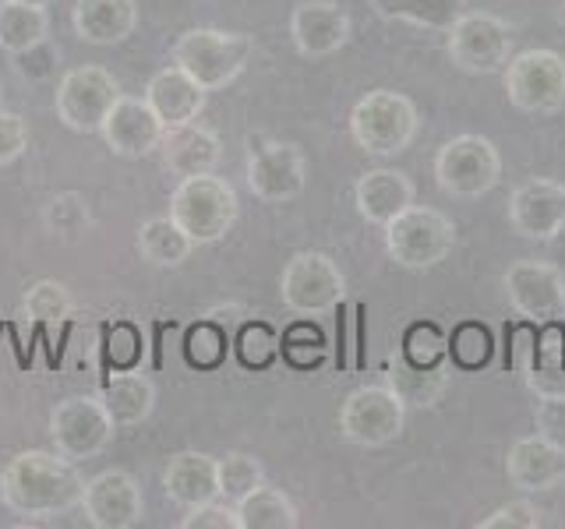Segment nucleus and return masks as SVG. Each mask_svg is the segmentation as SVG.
<instances>
[{
    "mask_svg": "<svg viewBox=\"0 0 565 529\" xmlns=\"http://www.w3.org/2000/svg\"><path fill=\"white\" fill-rule=\"evenodd\" d=\"M181 529H241L237 526V505L226 501V498L223 501L212 498L205 505H194L181 519Z\"/></svg>",
    "mask_w": 565,
    "mask_h": 529,
    "instance_id": "4c0bfd02",
    "label": "nucleus"
},
{
    "mask_svg": "<svg viewBox=\"0 0 565 529\" xmlns=\"http://www.w3.org/2000/svg\"><path fill=\"white\" fill-rule=\"evenodd\" d=\"M106 149L114 155H124V159H141L159 149V141H163L167 128L163 120L156 117V110L146 102V99H135V96H117V102L110 106V114H106L103 128H99Z\"/></svg>",
    "mask_w": 565,
    "mask_h": 529,
    "instance_id": "f3484780",
    "label": "nucleus"
},
{
    "mask_svg": "<svg viewBox=\"0 0 565 529\" xmlns=\"http://www.w3.org/2000/svg\"><path fill=\"white\" fill-rule=\"evenodd\" d=\"M103 402L110 410L117 428H135V423L149 420L152 406H156V385L138 375V370H128V375H114L103 388Z\"/></svg>",
    "mask_w": 565,
    "mask_h": 529,
    "instance_id": "bb28decb",
    "label": "nucleus"
},
{
    "mask_svg": "<svg viewBox=\"0 0 565 529\" xmlns=\"http://www.w3.org/2000/svg\"><path fill=\"white\" fill-rule=\"evenodd\" d=\"M237 526L241 529H297L300 516L287 494L262 484L247 494V498L237 501Z\"/></svg>",
    "mask_w": 565,
    "mask_h": 529,
    "instance_id": "7c9ffc66",
    "label": "nucleus"
},
{
    "mask_svg": "<svg viewBox=\"0 0 565 529\" xmlns=\"http://www.w3.org/2000/svg\"><path fill=\"white\" fill-rule=\"evenodd\" d=\"M71 311H75V300H71L64 282L40 279L25 293V314L40 325H61L71 317Z\"/></svg>",
    "mask_w": 565,
    "mask_h": 529,
    "instance_id": "72a5a7b5",
    "label": "nucleus"
},
{
    "mask_svg": "<svg viewBox=\"0 0 565 529\" xmlns=\"http://www.w3.org/2000/svg\"><path fill=\"white\" fill-rule=\"evenodd\" d=\"M237 191L216 173L184 176L170 198V216L194 244H216L237 223Z\"/></svg>",
    "mask_w": 565,
    "mask_h": 529,
    "instance_id": "f03ea898",
    "label": "nucleus"
},
{
    "mask_svg": "<svg viewBox=\"0 0 565 529\" xmlns=\"http://www.w3.org/2000/svg\"><path fill=\"white\" fill-rule=\"evenodd\" d=\"M308 184V163L305 152L290 141H265L247 155V187L258 202L282 205L305 194Z\"/></svg>",
    "mask_w": 565,
    "mask_h": 529,
    "instance_id": "4468645a",
    "label": "nucleus"
},
{
    "mask_svg": "<svg viewBox=\"0 0 565 529\" xmlns=\"http://www.w3.org/2000/svg\"><path fill=\"white\" fill-rule=\"evenodd\" d=\"M534 417H537V431L544 438L565 445V399H541Z\"/></svg>",
    "mask_w": 565,
    "mask_h": 529,
    "instance_id": "c03bdc74",
    "label": "nucleus"
},
{
    "mask_svg": "<svg viewBox=\"0 0 565 529\" xmlns=\"http://www.w3.org/2000/svg\"><path fill=\"white\" fill-rule=\"evenodd\" d=\"M226 357V335L216 325H194L188 332V360L199 367H216Z\"/></svg>",
    "mask_w": 565,
    "mask_h": 529,
    "instance_id": "c9c22d12",
    "label": "nucleus"
},
{
    "mask_svg": "<svg viewBox=\"0 0 565 529\" xmlns=\"http://www.w3.org/2000/svg\"><path fill=\"white\" fill-rule=\"evenodd\" d=\"M78 40L93 46H117L138 29L135 0H75L71 11Z\"/></svg>",
    "mask_w": 565,
    "mask_h": 529,
    "instance_id": "5701e85b",
    "label": "nucleus"
},
{
    "mask_svg": "<svg viewBox=\"0 0 565 529\" xmlns=\"http://www.w3.org/2000/svg\"><path fill=\"white\" fill-rule=\"evenodd\" d=\"M420 128L414 99L393 88H375L350 110V134L367 155H399L414 145Z\"/></svg>",
    "mask_w": 565,
    "mask_h": 529,
    "instance_id": "20e7f679",
    "label": "nucleus"
},
{
    "mask_svg": "<svg viewBox=\"0 0 565 529\" xmlns=\"http://www.w3.org/2000/svg\"><path fill=\"white\" fill-rule=\"evenodd\" d=\"M85 481L61 452H18L0 473V501L22 519H53L82 505Z\"/></svg>",
    "mask_w": 565,
    "mask_h": 529,
    "instance_id": "f257e3e1",
    "label": "nucleus"
},
{
    "mask_svg": "<svg viewBox=\"0 0 565 529\" xmlns=\"http://www.w3.org/2000/svg\"><path fill=\"white\" fill-rule=\"evenodd\" d=\"M167 498L181 508L205 505L212 498H220V473L216 458L205 452H181L170 458V466L163 473Z\"/></svg>",
    "mask_w": 565,
    "mask_h": 529,
    "instance_id": "b1692460",
    "label": "nucleus"
},
{
    "mask_svg": "<svg viewBox=\"0 0 565 529\" xmlns=\"http://www.w3.org/2000/svg\"><path fill=\"white\" fill-rule=\"evenodd\" d=\"M505 476L523 494L552 490L565 481V445L544 434L516 438L505 455Z\"/></svg>",
    "mask_w": 565,
    "mask_h": 529,
    "instance_id": "6ab92c4d",
    "label": "nucleus"
},
{
    "mask_svg": "<svg viewBox=\"0 0 565 529\" xmlns=\"http://www.w3.org/2000/svg\"><path fill=\"white\" fill-rule=\"evenodd\" d=\"M509 223L526 240H555L565 226V184L534 176L509 194Z\"/></svg>",
    "mask_w": 565,
    "mask_h": 529,
    "instance_id": "dca6fc26",
    "label": "nucleus"
},
{
    "mask_svg": "<svg viewBox=\"0 0 565 529\" xmlns=\"http://www.w3.org/2000/svg\"><path fill=\"white\" fill-rule=\"evenodd\" d=\"M449 35V57L467 75H499L512 57V29L499 14L488 11H463L452 22Z\"/></svg>",
    "mask_w": 565,
    "mask_h": 529,
    "instance_id": "1a4fd4ad",
    "label": "nucleus"
},
{
    "mask_svg": "<svg viewBox=\"0 0 565 529\" xmlns=\"http://www.w3.org/2000/svg\"><path fill=\"white\" fill-rule=\"evenodd\" d=\"M50 35L46 8L22 4V0H0V50L8 57H18L29 46L43 43Z\"/></svg>",
    "mask_w": 565,
    "mask_h": 529,
    "instance_id": "cd10ccee",
    "label": "nucleus"
},
{
    "mask_svg": "<svg viewBox=\"0 0 565 529\" xmlns=\"http://www.w3.org/2000/svg\"><path fill=\"white\" fill-rule=\"evenodd\" d=\"M82 511L96 529H131L146 519V498L131 473L103 469L85 481Z\"/></svg>",
    "mask_w": 565,
    "mask_h": 529,
    "instance_id": "2eb2a0df",
    "label": "nucleus"
},
{
    "mask_svg": "<svg viewBox=\"0 0 565 529\" xmlns=\"http://www.w3.org/2000/svg\"><path fill=\"white\" fill-rule=\"evenodd\" d=\"M85 223H88V208L78 194H71V191L57 194V198L46 205V226L57 229V234H64V237H75Z\"/></svg>",
    "mask_w": 565,
    "mask_h": 529,
    "instance_id": "e433bc0d",
    "label": "nucleus"
},
{
    "mask_svg": "<svg viewBox=\"0 0 565 529\" xmlns=\"http://www.w3.org/2000/svg\"><path fill=\"white\" fill-rule=\"evenodd\" d=\"M22 4H35V8H50L53 0H22Z\"/></svg>",
    "mask_w": 565,
    "mask_h": 529,
    "instance_id": "a18cd8bd",
    "label": "nucleus"
},
{
    "mask_svg": "<svg viewBox=\"0 0 565 529\" xmlns=\"http://www.w3.org/2000/svg\"><path fill=\"white\" fill-rule=\"evenodd\" d=\"M379 18L385 22H406L431 32H449L452 22L463 14V0H371Z\"/></svg>",
    "mask_w": 565,
    "mask_h": 529,
    "instance_id": "c756f323",
    "label": "nucleus"
},
{
    "mask_svg": "<svg viewBox=\"0 0 565 529\" xmlns=\"http://www.w3.org/2000/svg\"><path fill=\"white\" fill-rule=\"evenodd\" d=\"M435 181L452 198H481L502 181V155L484 134H456L435 155Z\"/></svg>",
    "mask_w": 565,
    "mask_h": 529,
    "instance_id": "423d86ee",
    "label": "nucleus"
},
{
    "mask_svg": "<svg viewBox=\"0 0 565 529\" xmlns=\"http://www.w3.org/2000/svg\"><path fill=\"white\" fill-rule=\"evenodd\" d=\"M541 511L530 501H509L502 508H494L488 519L477 522V529H537Z\"/></svg>",
    "mask_w": 565,
    "mask_h": 529,
    "instance_id": "ea45409f",
    "label": "nucleus"
},
{
    "mask_svg": "<svg viewBox=\"0 0 565 529\" xmlns=\"http://www.w3.org/2000/svg\"><path fill=\"white\" fill-rule=\"evenodd\" d=\"M456 247V226L449 216H441L438 208L411 205L406 212L385 226V251L399 269H435L438 261H446Z\"/></svg>",
    "mask_w": 565,
    "mask_h": 529,
    "instance_id": "39448f33",
    "label": "nucleus"
},
{
    "mask_svg": "<svg viewBox=\"0 0 565 529\" xmlns=\"http://www.w3.org/2000/svg\"><path fill=\"white\" fill-rule=\"evenodd\" d=\"M159 152H163V166L177 181H184V176L216 173L223 159V141L216 131L205 128V123L191 120V123H181V128H167L163 141H159Z\"/></svg>",
    "mask_w": 565,
    "mask_h": 529,
    "instance_id": "aec40b11",
    "label": "nucleus"
},
{
    "mask_svg": "<svg viewBox=\"0 0 565 529\" xmlns=\"http://www.w3.org/2000/svg\"><path fill=\"white\" fill-rule=\"evenodd\" d=\"M505 96L520 114H558L565 106V57L555 50L512 53L505 64Z\"/></svg>",
    "mask_w": 565,
    "mask_h": 529,
    "instance_id": "0eeeda50",
    "label": "nucleus"
},
{
    "mask_svg": "<svg viewBox=\"0 0 565 529\" xmlns=\"http://www.w3.org/2000/svg\"><path fill=\"white\" fill-rule=\"evenodd\" d=\"M244 364H255V367H265L273 357H276V335L258 325V328H247L244 332Z\"/></svg>",
    "mask_w": 565,
    "mask_h": 529,
    "instance_id": "37998d69",
    "label": "nucleus"
},
{
    "mask_svg": "<svg viewBox=\"0 0 565 529\" xmlns=\"http://www.w3.org/2000/svg\"><path fill=\"white\" fill-rule=\"evenodd\" d=\"M57 64H61V50L53 46L50 40L35 43V46H29L25 53H18V57H14V71H18L22 78H29V82H43V78H50L53 71H57Z\"/></svg>",
    "mask_w": 565,
    "mask_h": 529,
    "instance_id": "58836bf2",
    "label": "nucleus"
},
{
    "mask_svg": "<svg viewBox=\"0 0 565 529\" xmlns=\"http://www.w3.org/2000/svg\"><path fill=\"white\" fill-rule=\"evenodd\" d=\"M252 53H255V40L244 32L188 29L173 43V64L199 82L205 93H216V88H226L234 78H241Z\"/></svg>",
    "mask_w": 565,
    "mask_h": 529,
    "instance_id": "7ed1b4c3",
    "label": "nucleus"
},
{
    "mask_svg": "<svg viewBox=\"0 0 565 529\" xmlns=\"http://www.w3.org/2000/svg\"><path fill=\"white\" fill-rule=\"evenodd\" d=\"M120 96V85L106 67L85 64V67H71L57 85V117L64 128L78 131V134H96L103 128L106 114Z\"/></svg>",
    "mask_w": 565,
    "mask_h": 529,
    "instance_id": "9d476101",
    "label": "nucleus"
},
{
    "mask_svg": "<svg viewBox=\"0 0 565 529\" xmlns=\"http://www.w3.org/2000/svg\"><path fill=\"white\" fill-rule=\"evenodd\" d=\"M509 364L516 375H526V367L530 360H534V346H537V325L534 322H526L523 317V325H516L509 332Z\"/></svg>",
    "mask_w": 565,
    "mask_h": 529,
    "instance_id": "79ce46f5",
    "label": "nucleus"
},
{
    "mask_svg": "<svg viewBox=\"0 0 565 529\" xmlns=\"http://www.w3.org/2000/svg\"><path fill=\"white\" fill-rule=\"evenodd\" d=\"M403 413L406 406L388 385H364L347 396L340 410V431L361 449H382L399 438Z\"/></svg>",
    "mask_w": 565,
    "mask_h": 529,
    "instance_id": "f8f14e48",
    "label": "nucleus"
},
{
    "mask_svg": "<svg viewBox=\"0 0 565 529\" xmlns=\"http://www.w3.org/2000/svg\"><path fill=\"white\" fill-rule=\"evenodd\" d=\"M505 296L512 311L534 325H547L565 317V276L558 264L520 258L505 272Z\"/></svg>",
    "mask_w": 565,
    "mask_h": 529,
    "instance_id": "ddd939ff",
    "label": "nucleus"
},
{
    "mask_svg": "<svg viewBox=\"0 0 565 529\" xmlns=\"http://www.w3.org/2000/svg\"><path fill=\"white\" fill-rule=\"evenodd\" d=\"M385 385L399 396L406 410H428L449 388V364H414L403 353H393L385 370Z\"/></svg>",
    "mask_w": 565,
    "mask_h": 529,
    "instance_id": "393cba45",
    "label": "nucleus"
},
{
    "mask_svg": "<svg viewBox=\"0 0 565 529\" xmlns=\"http://www.w3.org/2000/svg\"><path fill=\"white\" fill-rule=\"evenodd\" d=\"M146 102L163 120V128H181V123L199 120V114L205 110V88L173 64L149 78Z\"/></svg>",
    "mask_w": 565,
    "mask_h": 529,
    "instance_id": "4be33fe9",
    "label": "nucleus"
},
{
    "mask_svg": "<svg viewBox=\"0 0 565 529\" xmlns=\"http://www.w3.org/2000/svg\"><path fill=\"white\" fill-rule=\"evenodd\" d=\"M399 353L406 360H414V364H441L446 360V353H449V343L441 339V332L435 325H411L403 335V346Z\"/></svg>",
    "mask_w": 565,
    "mask_h": 529,
    "instance_id": "f704fd0d",
    "label": "nucleus"
},
{
    "mask_svg": "<svg viewBox=\"0 0 565 529\" xmlns=\"http://www.w3.org/2000/svg\"><path fill=\"white\" fill-rule=\"evenodd\" d=\"M25 149H29V123L18 114L0 110V166L14 163Z\"/></svg>",
    "mask_w": 565,
    "mask_h": 529,
    "instance_id": "a19ab883",
    "label": "nucleus"
},
{
    "mask_svg": "<svg viewBox=\"0 0 565 529\" xmlns=\"http://www.w3.org/2000/svg\"><path fill=\"white\" fill-rule=\"evenodd\" d=\"M279 296L287 311L300 317H322L335 311L347 296V279L329 255L300 251L287 261L279 279Z\"/></svg>",
    "mask_w": 565,
    "mask_h": 529,
    "instance_id": "6e6552de",
    "label": "nucleus"
},
{
    "mask_svg": "<svg viewBox=\"0 0 565 529\" xmlns=\"http://www.w3.org/2000/svg\"><path fill=\"white\" fill-rule=\"evenodd\" d=\"M216 473H220V498L234 505L265 484L262 463L255 455H244V452H226L223 458H216Z\"/></svg>",
    "mask_w": 565,
    "mask_h": 529,
    "instance_id": "2f4dec72",
    "label": "nucleus"
},
{
    "mask_svg": "<svg viewBox=\"0 0 565 529\" xmlns=\"http://www.w3.org/2000/svg\"><path fill=\"white\" fill-rule=\"evenodd\" d=\"M350 14L335 0H300L290 14V40L300 57H332L350 40Z\"/></svg>",
    "mask_w": 565,
    "mask_h": 529,
    "instance_id": "a211bd4d",
    "label": "nucleus"
},
{
    "mask_svg": "<svg viewBox=\"0 0 565 529\" xmlns=\"http://www.w3.org/2000/svg\"><path fill=\"white\" fill-rule=\"evenodd\" d=\"M138 251L159 269H177L194 251V240L173 223V216H156L138 226Z\"/></svg>",
    "mask_w": 565,
    "mask_h": 529,
    "instance_id": "c85d7f7f",
    "label": "nucleus"
},
{
    "mask_svg": "<svg viewBox=\"0 0 565 529\" xmlns=\"http://www.w3.org/2000/svg\"><path fill=\"white\" fill-rule=\"evenodd\" d=\"M117 423L106 410V402L96 396H71L53 406L50 413V438L61 455L75 458H93L114 441Z\"/></svg>",
    "mask_w": 565,
    "mask_h": 529,
    "instance_id": "9b49d317",
    "label": "nucleus"
},
{
    "mask_svg": "<svg viewBox=\"0 0 565 529\" xmlns=\"http://www.w3.org/2000/svg\"><path fill=\"white\" fill-rule=\"evenodd\" d=\"M526 385L537 399H565V328L562 317L537 332L534 360L526 367Z\"/></svg>",
    "mask_w": 565,
    "mask_h": 529,
    "instance_id": "a878e982",
    "label": "nucleus"
},
{
    "mask_svg": "<svg viewBox=\"0 0 565 529\" xmlns=\"http://www.w3.org/2000/svg\"><path fill=\"white\" fill-rule=\"evenodd\" d=\"M414 181L399 170H388V166H379V170H367L358 187H353V202H358V212L361 219H367L371 226H388L399 212H406L414 205Z\"/></svg>",
    "mask_w": 565,
    "mask_h": 529,
    "instance_id": "412c9836",
    "label": "nucleus"
},
{
    "mask_svg": "<svg viewBox=\"0 0 565 529\" xmlns=\"http://www.w3.org/2000/svg\"><path fill=\"white\" fill-rule=\"evenodd\" d=\"M491 353H494V339L488 325L481 322H463L452 328V339H449V357L459 370H481L491 364Z\"/></svg>",
    "mask_w": 565,
    "mask_h": 529,
    "instance_id": "473e14b6",
    "label": "nucleus"
}]
</instances>
